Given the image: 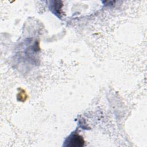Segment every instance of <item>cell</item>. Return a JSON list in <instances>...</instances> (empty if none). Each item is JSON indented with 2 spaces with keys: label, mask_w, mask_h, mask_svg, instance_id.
<instances>
[{
  "label": "cell",
  "mask_w": 147,
  "mask_h": 147,
  "mask_svg": "<svg viewBox=\"0 0 147 147\" xmlns=\"http://www.w3.org/2000/svg\"><path fill=\"white\" fill-rule=\"evenodd\" d=\"M84 140L82 136L74 132L64 142L63 146L71 147H81L84 145Z\"/></svg>",
  "instance_id": "6da1fadb"
},
{
  "label": "cell",
  "mask_w": 147,
  "mask_h": 147,
  "mask_svg": "<svg viewBox=\"0 0 147 147\" xmlns=\"http://www.w3.org/2000/svg\"><path fill=\"white\" fill-rule=\"evenodd\" d=\"M62 3L63 2L61 1H54L52 2V3L50 7V10H51V11L59 18H61V7H63Z\"/></svg>",
  "instance_id": "7a4b0ae2"
},
{
  "label": "cell",
  "mask_w": 147,
  "mask_h": 147,
  "mask_svg": "<svg viewBox=\"0 0 147 147\" xmlns=\"http://www.w3.org/2000/svg\"><path fill=\"white\" fill-rule=\"evenodd\" d=\"M20 89H21V91H19V92L17 94V99L20 102H24L25 100H26V99L28 98L27 94L23 89H21V88Z\"/></svg>",
  "instance_id": "3957f363"
}]
</instances>
